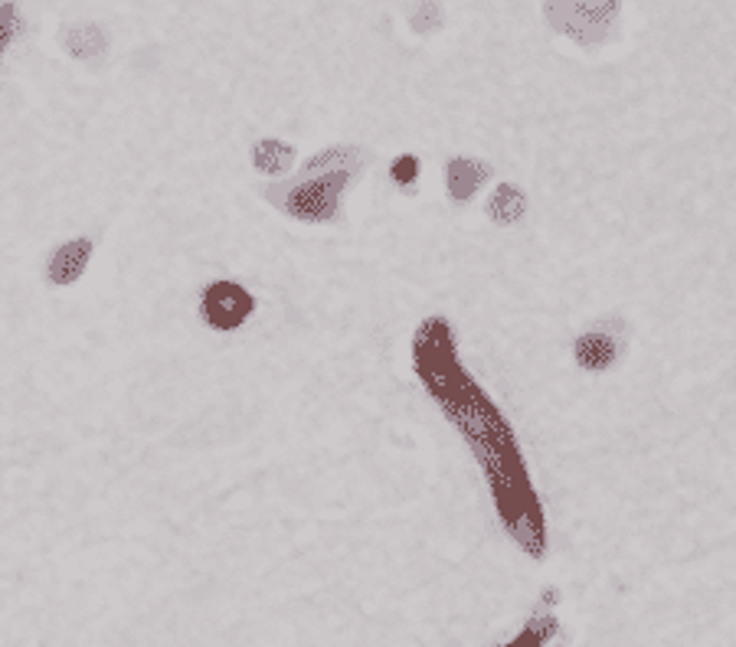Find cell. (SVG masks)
Listing matches in <instances>:
<instances>
[{
    "mask_svg": "<svg viewBox=\"0 0 736 647\" xmlns=\"http://www.w3.org/2000/svg\"><path fill=\"white\" fill-rule=\"evenodd\" d=\"M412 370L439 412L455 425L469 452L475 455L494 513L507 537L530 556L547 553V517L534 490L521 442L504 412L465 370L455 343V330L445 318H425L412 333Z\"/></svg>",
    "mask_w": 736,
    "mask_h": 647,
    "instance_id": "cell-1",
    "label": "cell"
},
{
    "mask_svg": "<svg viewBox=\"0 0 736 647\" xmlns=\"http://www.w3.org/2000/svg\"><path fill=\"white\" fill-rule=\"evenodd\" d=\"M350 177H354V167L318 170V167L305 163L298 173L288 177V183L269 187L265 200L292 220L334 223L340 216V200H344V190H347Z\"/></svg>",
    "mask_w": 736,
    "mask_h": 647,
    "instance_id": "cell-2",
    "label": "cell"
},
{
    "mask_svg": "<svg viewBox=\"0 0 736 647\" xmlns=\"http://www.w3.org/2000/svg\"><path fill=\"white\" fill-rule=\"evenodd\" d=\"M619 20V0H550L547 3V23L576 40L579 46H596L616 33Z\"/></svg>",
    "mask_w": 736,
    "mask_h": 647,
    "instance_id": "cell-3",
    "label": "cell"
},
{
    "mask_svg": "<svg viewBox=\"0 0 736 647\" xmlns=\"http://www.w3.org/2000/svg\"><path fill=\"white\" fill-rule=\"evenodd\" d=\"M255 311V298L236 282H213L200 298V318L213 330H236Z\"/></svg>",
    "mask_w": 736,
    "mask_h": 647,
    "instance_id": "cell-4",
    "label": "cell"
},
{
    "mask_svg": "<svg viewBox=\"0 0 736 647\" xmlns=\"http://www.w3.org/2000/svg\"><path fill=\"white\" fill-rule=\"evenodd\" d=\"M622 347V327H589L572 340V360L586 373H606L619 363Z\"/></svg>",
    "mask_w": 736,
    "mask_h": 647,
    "instance_id": "cell-5",
    "label": "cell"
},
{
    "mask_svg": "<svg viewBox=\"0 0 736 647\" xmlns=\"http://www.w3.org/2000/svg\"><path fill=\"white\" fill-rule=\"evenodd\" d=\"M557 602H560V588H547L530 615V622L501 647H550V641L560 635V618H557Z\"/></svg>",
    "mask_w": 736,
    "mask_h": 647,
    "instance_id": "cell-6",
    "label": "cell"
},
{
    "mask_svg": "<svg viewBox=\"0 0 736 647\" xmlns=\"http://www.w3.org/2000/svg\"><path fill=\"white\" fill-rule=\"evenodd\" d=\"M491 180V163L479 158H452L445 163V193L452 203H472V197Z\"/></svg>",
    "mask_w": 736,
    "mask_h": 647,
    "instance_id": "cell-7",
    "label": "cell"
},
{
    "mask_svg": "<svg viewBox=\"0 0 736 647\" xmlns=\"http://www.w3.org/2000/svg\"><path fill=\"white\" fill-rule=\"evenodd\" d=\"M63 50L80 63H98L108 53V33L98 23H70L63 26Z\"/></svg>",
    "mask_w": 736,
    "mask_h": 647,
    "instance_id": "cell-8",
    "label": "cell"
},
{
    "mask_svg": "<svg viewBox=\"0 0 736 647\" xmlns=\"http://www.w3.org/2000/svg\"><path fill=\"white\" fill-rule=\"evenodd\" d=\"M88 258H92V243L88 240H70L66 245H60L50 258V282L53 285H73L80 282L82 272L88 268Z\"/></svg>",
    "mask_w": 736,
    "mask_h": 647,
    "instance_id": "cell-9",
    "label": "cell"
},
{
    "mask_svg": "<svg viewBox=\"0 0 736 647\" xmlns=\"http://www.w3.org/2000/svg\"><path fill=\"white\" fill-rule=\"evenodd\" d=\"M485 216L494 226H517L527 216V193L517 183H497L485 203Z\"/></svg>",
    "mask_w": 736,
    "mask_h": 647,
    "instance_id": "cell-10",
    "label": "cell"
},
{
    "mask_svg": "<svg viewBox=\"0 0 736 647\" xmlns=\"http://www.w3.org/2000/svg\"><path fill=\"white\" fill-rule=\"evenodd\" d=\"M292 163H295V151L278 138H262L252 145V167L265 177L292 173Z\"/></svg>",
    "mask_w": 736,
    "mask_h": 647,
    "instance_id": "cell-11",
    "label": "cell"
},
{
    "mask_svg": "<svg viewBox=\"0 0 736 647\" xmlns=\"http://www.w3.org/2000/svg\"><path fill=\"white\" fill-rule=\"evenodd\" d=\"M390 177H393V183H400L403 190H412L416 180H419V158L400 155V158L393 161V167H390Z\"/></svg>",
    "mask_w": 736,
    "mask_h": 647,
    "instance_id": "cell-12",
    "label": "cell"
},
{
    "mask_svg": "<svg viewBox=\"0 0 736 647\" xmlns=\"http://www.w3.org/2000/svg\"><path fill=\"white\" fill-rule=\"evenodd\" d=\"M20 33V17H17V7L13 3H3L0 7V56L3 50L10 46V40Z\"/></svg>",
    "mask_w": 736,
    "mask_h": 647,
    "instance_id": "cell-13",
    "label": "cell"
},
{
    "mask_svg": "<svg viewBox=\"0 0 736 647\" xmlns=\"http://www.w3.org/2000/svg\"><path fill=\"white\" fill-rule=\"evenodd\" d=\"M439 23H442V13L435 10V3L422 7V17H419V13L412 17V26H416L419 33H432V30H435Z\"/></svg>",
    "mask_w": 736,
    "mask_h": 647,
    "instance_id": "cell-14",
    "label": "cell"
}]
</instances>
